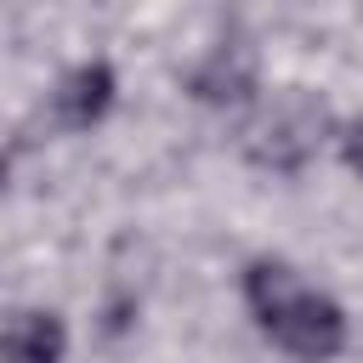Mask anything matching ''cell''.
I'll list each match as a JSON object with an SVG mask.
<instances>
[{"instance_id": "cell-1", "label": "cell", "mask_w": 363, "mask_h": 363, "mask_svg": "<svg viewBox=\"0 0 363 363\" xmlns=\"http://www.w3.org/2000/svg\"><path fill=\"white\" fill-rule=\"evenodd\" d=\"M244 301H250L255 323L267 329V340L284 346L289 357H301V363L340 357V346H346V312L329 295L306 289L284 261H250Z\"/></svg>"}, {"instance_id": "cell-2", "label": "cell", "mask_w": 363, "mask_h": 363, "mask_svg": "<svg viewBox=\"0 0 363 363\" xmlns=\"http://www.w3.org/2000/svg\"><path fill=\"white\" fill-rule=\"evenodd\" d=\"M329 130V108L312 96V91H284L272 96V108L244 130V153L261 164V170H301L318 142Z\"/></svg>"}, {"instance_id": "cell-3", "label": "cell", "mask_w": 363, "mask_h": 363, "mask_svg": "<svg viewBox=\"0 0 363 363\" xmlns=\"http://www.w3.org/2000/svg\"><path fill=\"white\" fill-rule=\"evenodd\" d=\"M187 91L210 108H238L255 96V45L250 40H221L193 74H187Z\"/></svg>"}, {"instance_id": "cell-4", "label": "cell", "mask_w": 363, "mask_h": 363, "mask_svg": "<svg viewBox=\"0 0 363 363\" xmlns=\"http://www.w3.org/2000/svg\"><path fill=\"white\" fill-rule=\"evenodd\" d=\"M51 108H57V125H68V130H91V125L113 108V68H108V62H85V68H74V74L57 85Z\"/></svg>"}, {"instance_id": "cell-5", "label": "cell", "mask_w": 363, "mask_h": 363, "mask_svg": "<svg viewBox=\"0 0 363 363\" xmlns=\"http://www.w3.org/2000/svg\"><path fill=\"white\" fill-rule=\"evenodd\" d=\"M68 329L57 312H17L0 329V363H62Z\"/></svg>"}, {"instance_id": "cell-6", "label": "cell", "mask_w": 363, "mask_h": 363, "mask_svg": "<svg viewBox=\"0 0 363 363\" xmlns=\"http://www.w3.org/2000/svg\"><path fill=\"white\" fill-rule=\"evenodd\" d=\"M340 159H346V170H357V176H363V119H352V125H346V136H340Z\"/></svg>"}]
</instances>
